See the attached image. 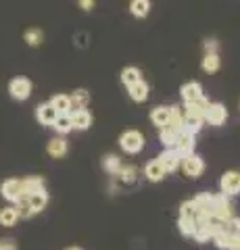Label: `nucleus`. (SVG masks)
<instances>
[{
  "instance_id": "6",
  "label": "nucleus",
  "mask_w": 240,
  "mask_h": 250,
  "mask_svg": "<svg viewBox=\"0 0 240 250\" xmlns=\"http://www.w3.org/2000/svg\"><path fill=\"white\" fill-rule=\"evenodd\" d=\"M0 194H2V198L9 202V205H15V202L23 196L21 179H4V182L0 184Z\"/></svg>"
},
{
  "instance_id": "27",
  "label": "nucleus",
  "mask_w": 240,
  "mask_h": 250,
  "mask_svg": "<svg viewBox=\"0 0 240 250\" xmlns=\"http://www.w3.org/2000/svg\"><path fill=\"white\" fill-rule=\"evenodd\" d=\"M52 129H55L59 136H67L69 131H73L71 117H69V115H59V117H57V121L52 123Z\"/></svg>"
},
{
  "instance_id": "5",
  "label": "nucleus",
  "mask_w": 240,
  "mask_h": 250,
  "mask_svg": "<svg viewBox=\"0 0 240 250\" xmlns=\"http://www.w3.org/2000/svg\"><path fill=\"white\" fill-rule=\"evenodd\" d=\"M9 94L15 100H19V103L21 100H27L32 96V82L27 77H15L9 83Z\"/></svg>"
},
{
  "instance_id": "14",
  "label": "nucleus",
  "mask_w": 240,
  "mask_h": 250,
  "mask_svg": "<svg viewBox=\"0 0 240 250\" xmlns=\"http://www.w3.org/2000/svg\"><path fill=\"white\" fill-rule=\"evenodd\" d=\"M169 119H172V106L161 104V106H154L151 111V121H153V125L157 129L165 127V125L169 123Z\"/></svg>"
},
{
  "instance_id": "35",
  "label": "nucleus",
  "mask_w": 240,
  "mask_h": 250,
  "mask_svg": "<svg viewBox=\"0 0 240 250\" xmlns=\"http://www.w3.org/2000/svg\"><path fill=\"white\" fill-rule=\"evenodd\" d=\"M218 48H219L218 40H215V38H207L205 40V52H218Z\"/></svg>"
},
{
  "instance_id": "39",
  "label": "nucleus",
  "mask_w": 240,
  "mask_h": 250,
  "mask_svg": "<svg viewBox=\"0 0 240 250\" xmlns=\"http://www.w3.org/2000/svg\"><path fill=\"white\" fill-rule=\"evenodd\" d=\"M67 250H82V248H75V246H73V248H67Z\"/></svg>"
},
{
  "instance_id": "3",
  "label": "nucleus",
  "mask_w": 240,
  "mask_h": 250,
  "mask_svg": "<svg viewBox=\"0 0 240 250\" xmlns=\"http://www.w3.org/2000/svg\"><path fill=\"white\" fill-rule=\"evenodd\" d=\"M213 217L219 219V221H228V219L234 217V207L230 202V196L226 194H213Z\"/></svg>"
},
{
  "instance_id": "30",
  "label": "nucleus",
  "mask_w": 240,
  "mask_h": 250,
  "mask_svg": "<svg viewBox=\"0 0 240 250\" xmlns=\"http://www.w3.org/2000/svg\"><path fill=\"white\" fill-rule=\"evenodd\" d=\"M234 236L236 233H228V231H219V233H215V246H218L219 250H232V244H234Z\"/></svg>"
},
{
  "instance_id": "32",
  "label": "nucleus",
  "mask_w": 240,
  "mask_h": 250,
  "mask_svg": "<svg viewBox=\"0 0 240 250\" xmlns=\"http://www.w3.org/2000/svg\"><path fill=\"white\" fill-rule=\"evenodd\" d=\"M69 98H71L73 108H88V104H90V94L86 90H75Z\"/></svg>"
},
{
  "instance_id": "38",
  "label": "nucleus",
  "mask_w": 240,
  "mask_h": 250,
  "mask_svg": "<svg viewBox=\"0 0 240 250\" xmlns=\"http://www.w3.org/2000/svg\"><path fill=\"white\" fill-rule=\"evenodd\" d=\"M232 250H240V233L234 236V244H232Z\"/></svg>"
},
{
  "instance_id": "24",
  "label": "nucleus",
  "mask_w": 240,
  "mask_h": 250,
  "mask_svg": "<svg viewBox=\"0 0 240 250\" xmlns=\"http://www.w3.org/2000/svg\"><path fill=\"white\" fill-rule=\"evenodd\" d=\"M177 136H180V131H175L172 125H165V127L159 129V138H161V142H163L165 148H174L177 142Z\"/></svg>"
},
{
  "instance_id": "29",
  "label": "nucleus",
  "mask_w": 240,
  "mask_h": 250,
  "mask_svg": "<svg viewBox=\"0 0 240 250\" xmlns=\"http://www.w3.org/2000/svg\"><path fill=\"white\" fill-rule=\"evenodd\" d=\"M23 40L36 48V46H40L44 42V31L40 27H29V29H25V34H23Z\"/></svg>"
},
{
  "instance_id": "12",
  "label": "nucleus",
  "mask_w": 240,
  "mask_h": 250,
  "mask_svg": "<svg viewBox=\"0 0 240 250\" xmlns=\"http://www.w3.org/2000/svg\"><path fill=\"white\" fill-rule=\"evenodd\" d=\"M27 205L32 207L34 210V215L36 213H40V210L46 208V205H48V192H46V188H40V190H36L32 194H27Z\"/></svg>"
},
{
  "instance_id": "2",
  "label": "nucleus",
  "mask_w": 240,
  "mask_h": 250,
  "mask_svg": "<svg viewBox=\"0 0 240 250\" xmlns=\"http://www.w3.org/2000/svg\"><path fill=\"white\" fill-rule=\"evenodd\" d=\"M180 169L184 171L186 177L196 179V177L203 175V171H205V161H203V156H198L196 152H192V154H188V156H184V159H182Z\"/></svg>"
},
{
  "instance_id": "34",
  "label": "nucleus",
  "mask_w": 240,
  "mask_h": 250,
  "mask_svg": "<svg viewBox=\"0 0 240 250\" xmlns=\"http://www.w3.org/2000/svg\"><path fill=\"white\" fill-rule=\"evenodd\" d=\"M223 231L228 233H240V217H232L228 221H223Z\"/></svg>"
},
{
  "instance_id": "28",
  "label": "nucleus",
  "mask_w": 240,
  "mask_h": 250,
  "mask_svg": "<svg viewBox=\"0 0 240 250\" xmlns=\"http://www.w3.org/2000/svg\"><path fill=\"white\" fill-rule=\"evenodd\" d=\"M115 177H117L121 184L130 186V184H134L136 179H138V169H136V167H131V165H123V167L119 169V173L115 175Z\"/></svg>"
},
{
  "instance_id": "4",
  "label": "nucleus",
  "mask_w": 240,
  "mask_h": 250,
  "mask_svg": "<svg viewBox=\"0 0 240 250\" xmlns=\"http://www.w3.org/2000/svg\"><path fill=\"white\" fill-rule=\"evenodd\" d=\"M203 117H205V123L213 125V127H219V125H223L228 119V108L221 103H209Z\"/></svg>"
},
{
  "instance_id": "8",
  "label": "nucleus",
  "mask_w": 240,
  "mask_h": 250,
  "mask_svg": "<svg viewBox=\"0 0 240 250\" xmlns=\"http://www.w3.org/2000/svg\"><path fill=\"white\" fill-rule=\"evenodd\" d=\"M219 188H221V194H226V196H236V194H240L238 171H226L219 179Z\"/></svg>"
},
{
  "instance_id": "19",
  "label": "nucleus",
  "mask_w": 240,
  "mask_h": 250,
  "mask_svg": "<svg viewBox=\"0 0 240 250\" xmlns=\"http://www.w3.org/2000/svg\"><path fill=\"white\" fill-rule=\"evenodd\" d=\"M19 221V213L15 205H6L4 208H0V225L2 228H13Z\"/></svg>"
},
{
  "instance_id": "16",
  "label": "nucleus",
  "mask_w": 240,
  "mask_h": 250,
  "mask_svg": "<svg viewBox=\"0 0 240 250\" xmlns=\"http://www.w3.org/2000/svg\"><path fill=\"white\" fill-rule=\"evenodd\" d=\"M67 150H69V144L63 136L52 138L48 142V146H46V152H48V156H52V159H63L67 154Z\"/></svg>"
},
{
  "instance_id": "25",
  "label": "nucleus",
  "mask_w": 240,
  "mask_h": 250,
  "mask_svg": "<svg viewBox=\"0 0 240 250\" xmlns=\"http://www.w3.org/2000/svg\"><path fill=\"white\" fill-rule=\"evenodd\" d=\"M21 188H23V196H27V194H32L36 190H40V188H44V177L29 175L25 179H21Z\"/></svg>"
},
{
  "instance_id": "37",
  "label": "nucleus",
  "mask_w": 240,
  "mask_h": 250,
  "mask_svg": "<svg viewBox=\"0 0 240 250\" xmlns=\"http://www.w3.org/2000/svg\"><path fill=\"white\" fill-rule=\"evenodd\" d=\"M77 4H80V9L82 11H92L94 9V4H96V0H77Z\"/></svg>"
},
{
  "instance_id": "22",
  "label": "nucleus",
  "mask_w": 240,
  "mask_h": 250,
  "mask_svg": "<svg viewBox=\"0 0 240 250\" xmlns=\"http://www.w3.org/2000/svg\"><path fill=\"white\" fill-rule=\"evenodd\" d=\"M130 13L136 19H144L151 13V0H131L130 2Z\"/></svg>"
},
{
  "instance_id": "15",
  "label": "nucleus",
  "mask_w": 240,
  "mask_h": 250,
  "mask_svg": "<svg viewBox=\"0 0 240 250\" xmlns=\"http://www.w3.org/2000/svg\"><path fill=\"white\" fill-rule=\"evenodd\" d=\"M144 175H146V179H149V182L157 184V182H163L165 175H167V171H165L163 167H161V163H159L157 159H153V161L146 163V167H144Z\"/></svg>"
},
{
  "instance_id": "11",
  "label": "nucleus",
  "mask_w": 240,
  "mask_h": 250,
  "mask_svg": "<svg viewBox=\"0 0 240 250\" xmlns=\"http://www.w3.org/2000/svg\"><path fill=\"white\" fill-rule=\"evenodd\" d=\"M174 148H175L177 152H180V156L184 159V156H188V154L195 152L196 140H195V136H192V134H188V131H182V134L177 136V142H175Z\"/></svg>"
},
{
  "instance_id": "21",
  "label": "nucleus",
  "mask_w": 240,
  "mask_h": 250,
  "mask_svg": "<svg viewBox=\"0 0 240 250\" xmlns=\"http://www.w3.org/2000/svg\"><path fill=\"white\" fill-rule=\"evenodd\" d=\"M123 167V163L117 154H105L103 156V169H105V173H109V175H117L119 173V169Z\"/></svg>"
},
{
  "instance_id": "13",
  "label": "nucleus",
  "mask_w": 240,
  "mask_h": 250,
  "mask_svg": "<svg viewBox=\"0 0 240 250\" xmlns=\"http://www.w3.org/2000/svg\"><path fill=\"white\" fill-rule=\"evenodd\" d=\"M180 94H182V100H184V103H196V100H200V98L205 96V94H203V85H200L198 82H188V83H184L182 90H180Z\"/></svg>"
},
{
  "instance_id": "36",
  "label": "nucleus",
  "mask_w": 240,
  "mask_h": 250,
  "mask_svg": "<svg viewBox=\"0 0 240 250\" xmlns=\"http://www.w3.org/2000/svg\"><path fill=\"white\" fill-rule=\"evenodd\" d=\"M0 250H17V244H15V240L2 238L0 240Z\"/></svg>"
},
{
  "instance_id": "33",
  "label": "nucleus",
  "mask_w": 240,
  "mask_h": 250,
  "mask_svg": "<svg viewBox=\"0 0 240 250\" xmlns=\"http://www.w3.org/2000/svg\"><path fill=\"white\" fill-rule=\"evenodd\" d=\"M180 217H192L198 219V207L195 200H184L180 205Z\"/></svg>"
},
{
  "instance_id": "1",
  "label": "nucleus",
  "mask_w": 240,
  "mask_h": 250,
  "mask_svg": "<svg viewBox=\"0 0 240 250\" xmlns=\"http://www.w3.org/2000/svg\"><path fill=\"white\" fill-rule=\"evenodd\" d=\"M119 148L126 154H138L144 148V134L138 129H126L119 136Z\"/></svg>"
},
{
  "instance_id": "40",
  "label": "nucleus",
  "mask_w": 240,
  "mask_h": 250,
  "mask_svg": "<svg viewBox=\"0 0 240 250\" xmlns=\"http://www.w3.org/2000/svg\"><path fill=\"white\" fill-rule=\"evenodd\" d=\"M238 179H240V173H238Z\"/></svg>"
},
{
  "instance_id": "18",
  "label": "nucleus",
  "mask_w": 240,
  "mask_h": 250,
  "mask_svg": "<svg viewBox=\"0 0 240 250\" xmlns=\"http://www.w3.org/2000/svg\"><path fill=\"white\" fill-rule=\"evenodd\" d=\"M48 103L52 104V108L59 113V115H69L73 111V104H71V98H69V94H55Z\"/></svg>"
},
{
  "instance_id": "7",
  "label": "nucleus",
  "mask_w": 240,
  "mask_h": 250,
  "mask_svg": "<svg viewBox=\"0 0 240 250\" xmlns=\"http://www.w3.org/2000/svg\"><path fill=\"white\" fill-rule=\"evenodd\" d=\"M157 161L161 163V167H163L167 173H174V171H177L182 165V156L175 148H165V150L157 156Z\"/></svg>"
},
{
  "instance_id": "31",
  "label": "nucleus",
  "mask_w": 240,
  "mask_h": 250,
  "mask_svg": "<svg viewBox=\"0 0 240 250\" xmlns=\"http://www.w3.org/2000/svg\"><path fill=\"white\" fill-rule=\"evenodd\" d=\"M203 125H205L203 117H184V131H188L192 136H196L203 129Z\"/></svg>"
},
{
  "instance_id": "26",
  "label": "nucleus",
  "mask_w": 240,
  "mask_h": 250,
  "mask_svg": "<svg viewBox=\"0 0 240 250\" xmlns=\"http://www.w3.org/2000/svg\"><path fill=\"white\" fill-rule=\"evenodd\" d=\"M142 80V71L138 67H126L121 71V83L126 85V88H130V85H134L136 82Z\"/></svg>"
},
{
  "instance_id": "10",
  "label": "nucleus",
  "mask_w": 240,
  "mask_h": 250,
  "mask_svg": "<svg viewBox=\"0 0 240 250\" xmlns=\"http://www.w3.org/2000/svg\"><path fill=\"white\" fill-rule=\"evenodd\" d=\"M57 117H59V113L52 108L50 103H40L36 106V119L40 125H48V127H52V123L57 121Z\"/></svg>"
},
{
  "instance_id": "20",
  "label": "nucleus",
  "mask_w": 240,
  "mask_h": 250,
  "mask_svg": "<svg viewBox=\"0 0 240 250\" xmlns=\"http://www.w3.org/2000/svg\"><path fill=\"white\" fill-rule=\"evenodd\" d=\"M221 67V59L218 52H205L203 57V62H200V69H203L205 73H218Z\"/></svg>"
},
{
  "instance_id": "17",
  "label": "nucleus",
  "mask_w": 240,
  "mask_h": 250,
  "mask_svg": "<svg viewBox=\"0 0 240 250\" xmlns=\"http://www.w3.org/2000/svg\"><path fill=\"white\" fill-rule=\"evenodd\" d=\"M128 94H130V98L134 100V103H146V100H149V94H151V88H149V83H146L144 80H140V82H136L134 85H130Z\"/></svg>"
},
{
  "instance_id": "23",
  "label": "nucleus",
  "mask_w": 240,
  "mask_h": 250,
  "mask_svg": "<svg viewBox=\"0 0 240 250\" xmlns=\"http://www.w3.org/2000/svg\"><path fill=\"white\" fill-rule=\"evenodd\" d=\"M177 229L184 238H195V231H196V219L192 217H180L177 219Z\"/></svg>"
},
{
  "instance_id": "9",
  "label": "nucleus",
  "mask_w": 240,
  "mask_h": 250,
  "mask_svg": "<svg viewBox=\"0 0 240 250\" xmlns=\"http://www.w3.org/2000/svg\"><path fill=\"white\" fill-rule=\"evenodd\" d=\"M69 117H71L73 129H77V131H86L92 125V113L88 108H73V111L69 113Z\"/></svg>"
}]
</instances>
